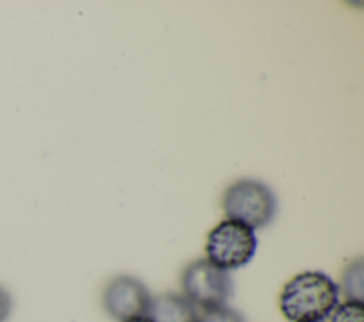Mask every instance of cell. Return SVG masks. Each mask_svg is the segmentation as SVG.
<instances>
[{
	"mask_svg": "<svg viewBox=\"0 0 364 322\" xmlns=\"http://www.w3.org/2000/svg\"><path fill=\"white\" fill-rule=\"evenodd\" d=\"M338 285L321 271L294 275L282 289L279 306L290 322H323L337 306Z\"/></svg>",
	"mask_w": 364,
	"mask_h": 322,
	"instance_id": "obj_1",
	"label": "cell"
},
{
	"mask_svg": "<svg viewBox=\"0 0 364 322\" xmlns=\"http://www.w3.org/2000/svg\"><path fill=\"white\" fill-rule=\"evenodd\" d=\"M222 207L226 218L240 221L256 230L266 227L273 220L277 201L264 183L255 179H242L226 189Z\"/></svg>",
	"mask_w": 364,
	"mask_h": 322,
	"instance_id": "obj_2",
	"label": "cell"
},
{
	"mask_svg": "<svg viewBox=\"0 0 364 322\" xmlns=\"http://www.w3.org/2000/svg\"><path fill=\"white\" fill-rule=\"evenodd\" d=\"M257 248L255 230L246 224L225 218L206 238V260L223 271L237 270L252 261Z\"/></svg>",
	"mask_w": 364,
	"mask_h": 322,
	"instance_id": "obj_3",
	"label": "cell"
},
{
	"mask_svg": "<svg viewBox=\"0 0 364 322\" xmlns=\"http://www.w3.org/2000/svg\"><path fill=\"white\" fill-rule=\"evenodd\" d=\"M183 296L203 311L225 306L232 295L233 284L228 271L206 258L189 262L181 277Z\"/></svg>",
	"mask_w": 364,
	"mask_h": 322,
	"instance_id": "obj_4",
	"label": "cell"
},
{
	"mask_svg": "<svg viewBox=\"0 0 364 322\" xmlns=\"http://www.w3.org/2000/svg\"><path fill=\"white\" fill-rule=\"evenodd\" d=\"M151 294L145 284L131 275H118L104 288L102 304L107 313L119 322L146 316Z\"/></svg>",
	"mask_w": 364,
	"mask_h": 322,
	"instance_id": "obj_5",
	"label": "cell"
},
{
	"mask_svg": "<svg viewBox=\"0 0 364 322\" xmlns=\"http://www.w3.org/2000/svg\"><path fill=\"white\" fill-rule=\"evenodd\" d=\"M196 306L183 295L166 292L151 299L146 316L154 322H196Z\"/></svg>",
	"mask_w": 364,
	"mask_h": 322,
	"instance_id": "obj_6",
	"label": "cell"
},
{
	"mask_svg": "<svg viewBox=\"0 0 364 322\" xmlns=\"http://www.w3.org/2000/svg\"><path fill=\"white\" fill-rule=\"evenodd\" d=\"M341 288L343 295L347 301H360L364 298V261L361 257L353 260L346 265L341 274Z\"/></svg>",
	"mask_w": 364,
	"mask_h": 322,
	"instance_id": "obj_7",
	"label": "cell"
},
{
	"mask_svg": "<svg viewBox=\"0 0 364 322\" xmlns=\"http://www.w3.org/2000/svg\"><path fill=\"white\" fill-rule=\"evenodd\" d=\"M330 322H364V305L360 301H344L330 313Z\"/></svg>",
	"mask_w": 364,
	"mask_h": 322,
	"instance_id": "obj_8",
	"label": "cell"
},
{
	"mask_svg": "<svg viewBox=\"0 0 364 322\" xmlns=\"http://www.w3.org/2000/svg\"><path fill=\"white\" fill-rule=\"evenodd\" d=\"M196 322H245V319L237 311L225 305L205 311L202 315H198Z\"/></svg>",
	"mask_w": 364,
	"mask_h": 322,
	"instance_id": "obj_9",
	"label": "cell"
},
{
	"mask_svg": "<svg viewBox=\"0 0 364 322\" xmlns=\"http://www.w3.org/2000/svg\"><path fill=\"white\" fill-rule=\"evenodd\" d=\"M13 309V298L6 288L0 285V322H4Z\"/></svg>",
	"mask_w": 364,
	"mask_h": 322,
	"instance_id": "obj_10",
	"label": "cell"
},
{
	"mask_svg": "<svg viewBox=\"0 0 364 322\" xmlns=\"http://www.w3.org/2000/svg\"><path fill=\"white\" fill-rule=\"evenodd\" d=\"M125 322H154L151 318L148 316H138V318H132V319H128Z\"/></svg>",
	"mask_w": 364,
	"mask_h": 322,
	"instance_id": "obj_11",
	"label": "cell"
}]
</instances>
